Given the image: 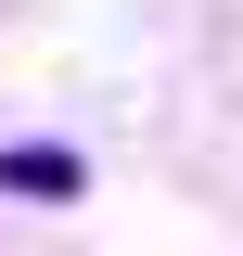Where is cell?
<instances>
[{"label":"cell","instance_id":"1","mask_svg":"<svg viewBox=\"0 0 243 256\" xmlns=\"http://www.w3.org/2000/svg\"><path fill=\"white\" fill-rule=\"evenodd\" d=\"M0 192H77V154H52V141H13V154H0Z\"/></svg>","mask_w":243,"mask_h":256}]
</instances>
